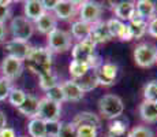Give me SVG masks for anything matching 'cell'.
<instances>
[{"label":"cell","mask_w":157,"mask_h":137,"mask_svg":"<svg viewBox=\"0 0 157 137\" xmlns=\"http://www.w3.org/2000/svg\"><path fill=\"white\" fill-rule=\"evenodd\" d=\"M77 137H97V129L93 126L77 127Z\"/></svg>","instance_id":"8d00e7d4"},{"label":"cell","mask_w":157,"mask_h":137,"mask_svg":"<svg viewBox=\"0 0 157 137\" xmlns=\"http://www.w3.org/2000/svg\"><path fill=\"white\" fill-rule=\"evenodd\" d=\"M144 100L155 103L157 100V80L149 81L144 88Z\"/></svg>","instance_id":"83f0119b"},{"label":"cell","mask_w":157,"mask_h":137,"mask_svg":"<svg viewBox=\"0 0 157 137\" xmlns=\"http://www.w3.org/2000/svg\"><path fill=\"white\" fill-rule=\"evenodd\" d=\"M155 106H156V108H157V100H156V102H155Z\"/></svg>","instance_id":"f6af8a7d"},{"label":"cell","mask_w":157,"mask_h":137,"mask_svg":"<svg viewBox=\"0 0 157 137\" xmlns=\"http://www.w3.org/2000/svg\"><path fill=\"white\" fill-rule=\"evenodd\" d=\"M97 80L98 85L102 87H111L115 84V80L117 77V66L115 63L107 62V63H101L97 69Z\"/></svg>","instance_id":"30bf717a"},{"label":"cell","mask_w":157,"mask_h":137,"mask_svg":"<svg viewBox=\"0 0 157 137\" xmlns=\"http://www.w3.org/2000/svg\"><path fill=\"white\" fill-rule=\"evenodd\" d=\"M89 38L94 42L96 45L97 44H105V42L112 40V36H111L109 30H108L107 22L100 21V22L92 25V30H90Z\"/></svg>","instance_id":"7c38bea8"},{"label":"cell","mask_w":157,"mask_h":137,"mask_svg":"<svg viewBox=\"0 0 157 137\" xmlns=\"http://www.w3.org/2000/svg\"><path fill=\"white\" fill-rule=\"evenodd\" d=\"M109 135H124L127 133V125L123 121L115 119L112 123L109 125V130H108Z\"/></svg>","instance_id":"e575fe53"},{"label":"cell","mask_w":157,"mask_h":137,"mask_svg":"<svg viewBox=\"0 0 157 137\" xmlns=\"http://www.w3.org/2000/svg\"><path fill=\"white\" fill-rule=\"evenodd\" d=\"M147 33H149L152 37L157 38V15L147 22Z\"/></svg>","instance_id":"f35d334b"},{"label":"cell","mask_w":157,"mask_h":137,"mask_svg":"<svg viewBox=\"0 0 157 137\" xmlns=\"http://www.w3.org/2000/svg\"><path fill=\"white\" fill-rule=\"evenodd\" d=\"M0 137H18L17 133L13 127H4L3 130H0Z\"/></svg>","instance_id":"60d3db41"},{"label":"cell","mask_w":157,"mask_h":137,"mask_svg":"<svg viewBox=\"0 0 157 137\" xmlns=\"http://www.w3.org/2000/svg\"><path fill=\"white\" fill-rule=\"evenodd\" d=\"M11 18V2L0 0V23H6Z\"/></svg>","instance_id":"d6a6232c"},{"label":"cell","mask_w":157,"mask_h":137,"mask_svg":"<svg viewBox=\"0 0 157 137\" xmlns=\"http://www.w3.org/2000/svg\"><path fill=\"white\" fill-rule=\"evenodd\" d=\"M128 27H130V32H131L132 40H134V38L140 40V38H142L147 33V22L144 19H141V18L137 15V13H135V15L132 17V19L128 22Z\"/></svg>","instance_id":"44dd1931"},{"label":"cell","mask_w":157,"mask_h":137,"mask_svg":"<svg viewBox=\"0 0 157 137\" xmlns=\"http://www.w3.org/2000/svg\"><path fill=\"white\" fill-rule=\"evenodd\" d=\"M26 60L28 69L38 77L52 70V52L47 47H32Z\"/></svg>","instance_id":"6da1fadb"},{"label":"cell","mask_w":157,"mask_h":137,"mask_svg":"<svg viewBox=\"0 0 157 137\" xmlns=\"http://www.w3.org/2000/svg\"><path fill=\"white\" fill-rule=\"evenodd\" d=\"M38 97H36L34 95H28L25 99V102L19 106L17 110L21 112L22 115L28 118H36L38 114Z\"/></svg>","instance_id":"ffe728a7"},{"label":"cell","mask_w":157,"mask_h":137,"mask_svg":"<svg viewBox=\"0 0 157 137\" xmlns=\"http://www.w3.org/2000/svg\"><path fill=\"white\" fill-rule=\"evenodd\" d=\"M29 137H45V121L36 117L32 118L28 123Z\"/></svg>","instance_id":"cb8c5ba5"},{"label":"cell","mask_w":157,"mask_h":137,"mask_svg":"<svg viewBox=\"0 0 157 137\" xmlns=\"http://www.w3.org/2000/svg\"><path fill=\"white\" fill-rule=\"evenodd\" d=\"M13 88V81L7 80L4 77H0V102H4L8 99V95H10Z\"/></svg>","instance_id":"4dcf8cb0"},{"label":"cell","mask_w":157,"mask_h":137,"mask_svg":"<svg viewBox=\"0 0 157 137\" xmlns=\"http://www.w3.org/2000/svg\"><path fill=\"white\" fill-rule=\"evenodd\" d=\"M18 137H29V136H18Z\"/></svg>","instance_id":"bcb514c9"},{"label":"cell","mask_w":157,"mask_h":137,"mask_svg":"<svg viewBox=\"0 0 157 137\" xmlns=\"http://www.w3.org/2000/svg\"><path fill=\"white\" fill-rule=\"evenodd\" d=\"M140 115L144 122L156 123L157 122V108H156L155 103L144 100L140 104Z\"/></svg>","instance_id":"7402d4cb"},{"label":"cell","mask_w":157,"mask_h":137,"mask_svg":"<svg viewBox=\"0 0 157 137\" xmlns=\"http://www.w3.org/2000/svg\"><path fill=\"white\" fill-rule=\"evenodd\" d=\"M47 44L51 52H66L71 48L72 37L68 32L57 27L47 36Z\"/></svg>","instance_id":"5b68a950"},{"label":"cell","mask_w":157,"mask_h":137,"mask_svg":"<svg viewBox=\"0 0 157 137\" xmlns=\"http://www.w3.org/2000/svg\"><path fill=\"white\" fill-rule=\"evenodd\" d=\"M63 91V95H64V102H72V103H77L81 102L83 99V95L85 93L81 91V88L77 85V82L74 80H67L64 82L60 84Z\"/></svg>","instance_id":"5bb4252c"},{"label":"cell","mask_w":157,"mask_h":137,"mask_svg":"<svg viewBox=\"0 0 157 137\" xmlns=\"http://www.w3.org/2000/svg\"><path fill=\"white\" fill-rule=\"evenodd\" d=\"M117 38L122 40V41H131L132 40V36H131V32H130L128 23H124V25H123V29H122V32H120V34H119Z\"/></svg>","instance_id":"74e56055"},{"label":"cell","mask_w":157,"mask_h":137,"mask_svg":"<svg viewBox=\"0 0 157 137\" xmlns=\"http://www.w3.org/2000/svg\"><path fill=\"white\" fill-rule=\"evenodd\" d=\"M10 33L13 36L14 40L19 41H26L32 38L33 33H34V23L30 22L28 18H25L23 15H17L11 19L10 22Z\"/></svg>","instance_id":"3957f363"},{"label":"cell","mask_w":157,"mask_h":137,"mask_svg":"<svg viewBox=\"0 0 157 137\" xmlns=\"http://www.w3.org/2000/svg\"><path fill=\"white\" fill-rule=\"evenodd\" d=\"M90 70L87 63H82V62H77V60H71L70 66H68V71H70L72 80H78L82 75H85L87 71Z\"/></svg>","instance_id":"484cf974"},{"label":"cell","mask_w":157,"mask_h":137,"mask_svg":"<svg viewBox=\"0 0 157 137\" xmlns=\"http://www.w3.org/2000/svg\"><path fill=\"white\" fill-rule=\"evenodd\" d=\"M98 110L100 114L107 119H117L124 111V104L117 95L107 93L98 100Z\"/></svg>","instance_id":"7a4b0ae2"},{"label":"cell","mask_w":157,"mask_h":137,"mask_svg":"<svg viewBox=\"0 0 157 137\" xmlns=\"http://www.w3.org/2000/svg\"><path fill=\"white\" fill-rule=\"evenodd\" d=\"M72 125L75 127H79V126H93L97 129L98 126L101 125L100 117L94 112H90V111H82V112H78L77 115L74 117L72 119Z\"/></svg>","instance_id":"e0dca14e"},{"label":"cell","mask_w":157,"mask_h":137,"mask_svg":"<svg viewBox=\"0 0 157 137\" xmlns=\"http://www.w3.org/2000/svg\"><path fill=\"white\" fill-rule=\"evenodd\" d=\"M123 25H124V22H122V21L116 19V18H112V19L107 21V26H108V30H109L111 36H112V38H117L120 34V32H122L123 29Z\"/></svg>","instance_id":"f546056e"},{"label":"cell","mask_w":157,"mask_h":137,"mask_svg":"<svg viewBox=\"0 0 157 137\" xmlns=\"http://www.w3.org/2000/svg\"><path fill=\"white\" fill-rule=\"evenodd\" d=\"M134 60L142 69L152 67L157 63V45L152 42H141L134 50Z\"/></svg>","instance_id":"277c9868"},{"label":"cell","mask_w":157,"mask_h":137,"mask_svg":"<svg viewBox=\"0 0 157 137\" xmlns=\"http://www.w3.org/2000/svg\"><path fill=\"white\" fill-rule=\"evenodd\" d=\"M23 11H25L23 17L28 18L30 22H36L45 13L43 3L40 0H28V2H25L23 3Z\"/></svg>","instance_id":"ac0fdd59"},{"label":"cell","mask_w":157,"mask_h":137,"mask_svg":"<svg viewBox=\"0 0 157 137\" xmlns=\"http://www.w3.org/2000/svg\"><path fill=\"white\" fill-rule=\"evenodd\" d=\"M60 121H52V122H45V137H57L59 133Z\"/></svg>","instance_id":"d590c367"},{"label":"cell","mask_w":157,"mask_h":137,"mask_svg":"<svg viewBox=\"0 0 157 137\" xmlns=\"http://www.w3.org/2000/svg\"><path fill=\"white\" fill-rule=\"evenodd\" d=\"M30 48H32V45L29 42L14 40V38L4 42V52L7 54L6 56L15 58V59H19L22 62L26 60V58L30 52Z\"/></svg>","instance_id":"9c48e42d"},{"label":"cell","mask_w":157,"mask_h":137,"mask_svg":"<svg viewBox=\"0 0 157 137\" xmlns=\"http://www.w3.org/2000/svg\"><path fill=\"white\" fill-rule=\"evenodd\" d=\"M23 69H25V62L19 59H15L11 56H6L0 63V71L2 77L7 78L10 81H15L22 75Z\"/></svg>","instance_id":"ba28073f"},{"label":"cell","mask_w":157,"mask_h":137,"mask_svg":"<svg viewBox=\"0 0 157 137\" xmlns=\"http://www.w3.org/2000/svg\"><path fill=\"white\" fill-rule=\"evenodd\" d=\"M7 37V27L4 23H0V42H4Z\"/></svg>","instance_id":"b9f144b4"},{"label":"cell","mask_w":157,"mask_h":137,"mask_svg":"<svg viewBox=\"0 0 157 137\" xmlns=\"http://www.w3.org/2000/svg\"><path fill=\"white\" fill-rule=\"evenodd\" d=\"M90 30H92V25L89 23H85L82 21H75L71 25V37L75 38L78 41H82L89 38L90 36Z\"/></svg>","instance_id":"603a6c76"},{"label":"cell","mask_w":157,"mask_h":137,"mask_svg":"<svg viewBox=\"0 0 157 137\" xmlns=\"http://www.w3.org/2000/svg\"><path fill=\"white\" fill-rule=\"evenodd\" d=\"M135 13L141 19L149 22L150 19H153L156 17L157 6L152 0H138L135 3Z\"/></svg>","instance_id":"2e32d148"},{"label":"cell","mask_w":157,"mask_h":137,"mask_svg":"<svg viewBox=\"0 0 157 137\" xmlns=\"http://www.w3.org/2000/svg\"><path fill=\"white\" fill-rule=\"evenodd\" d=\"M38 84H40V88L43 91H49L51 88L56 87V85H59V81H57V75L55 74V73L51 70V71L45 73V74L40 75L38 77Z\"/></svg>","instance_id":"d4e9b609"},{"label":"cell","mask_w":157,"mask_h":137,"mask_svg":"<svg viewBox=\"0 0 157 137\" xmlns=\"http://www.w3.org/2000/svg\"><path fill=\"white\" fill-rule=\"evenodd\" d=\"M113 13L116 19L122 22H130L135 15V3L134 2H119L113 6Z\"/></svg>","instance_id":"9a60e30c"},{"label":"cell","mask_w":157,"mask_h":137,"mask_svg":"<svg viewBox=\"0 0 157 137\" xmlns=\"http://www.w3.org/2000/svg\"><path fill=\"white\" fill-rule=\"evenodd\" d=\"M4 127H7V117H6V114L0 110V130H3Z\"/></svg>","instance_id":"7bdbcfd3"},{"label":"cell","mask_w":157,"mask_h":137,"mask_svg":"<svg viewBox=\"0 0 157 137\" xmlns=\"http://www.w3.org/2000/svg\"><path fill=\"white\" fill-rule=\"evenodd\" d=\"M26 96H28V93H26L23 89H21V88H13L7 100L11 103V106H14V107L18 108L23 102H25Z\"/></svg>","instance_id":"4316f807"},{"label":"cell","mask_w":157,"mask_h":137,"mask_svg":"<svg viewBox=\"0 0 157 137\" xmlns=\"http://www.w3.org/2000/svg\"><path fill=\"white\" fill-rule=\"evenodd\" d=\"M45 97H47L48 100H51V102H55L57 104H62L63 102H64V95H63V91H62V87L59 85H56V87L51 88L49 91H47L45 92Z\"/></svg>","instance_id":"f1b7e54d"},{"label":"cell","mask_w":157,"mask_h":137,"mask_svg":"<svg viewBox=\"0 0 157 137\" xmlns=\"http://www.w3.org/2000/svg\"><path fill=\"white\" fill-rule=\"evenodd\" d=\"M57 137H77V127L72 122H62Z\"/></svg>","instance_id":"1f68e13d"},{"label":"cell","mask_w":157,"mask_h":137,"mask_svg":"<svg viewBox=\"0 0 157 137\" xmlns=\"http://www.w3.org/2000/svg\"><path fill=\"white\" fill-rule=\"evenodd\" d=\"M107 137H128V132L124 133V135H109V133H108Z\"/></svg>","instance_id":"ee69618b"},{"label":"cell","mask_w":157,"mask_h":137,"mask_svg":"<svg viewBox=\"0 0 157 137\" xmlns=\"http://www.w3.org/2000/svg\"><path fill=\"white\" fill-rule=\"evenodd\" d=\"M60 115H62V104L51 102L47 97H41L38 100V118L45 122H52V121H59Z\"/></svg>","instance_id":"52a82bcc"},{"label":"cell","mask_w":157,"mask_h":137,"mask_svg":"<svg viewBox=\"0 0 157 137\" xmlns=\"http://www.w3.org/2000/svg\"><path fill=\"white\" fill-rule=\"evenodd\" d=\"M34 29L41 34H47V36L55 29H57V19L53 15V13H44L34 22Z\"/></svg>","instance_id":"4fadbf2b"},{"label":"cell","mask_w":157,"mask_h":137,"mask_svg":"<svg viewBox=\"0 0 157 137\" xmlns=\"http://www.w3.org/2000/svg\"><path fill=\"white\" fill-rule=\"evenodd\" d=\"M102 15V6L97 2H82L79 6V21L89 25H94V23L100 22Z\"/></svg>","instance_id":"8992f818"},{"label":"cell","mask_w":157,"mask_h":137,"mask_svg":"<svg viewBox=\"0 0 157 137\" xmlns=\"http://www.w3.org/2000/svg\"><path fill=\"white\" fill-rule=\"evenodd\" d=\"M82 2H70V0H59L57 6L53 10V15L56 17V19H63L67 21L75 17L78 11V7L81 6Z\"/></svg>","instance_id":"8fae6325"},{"label":"cell","mask_w":157,"mask_h":137,"mask_svg":"<svg viewBox=\"0 0 157 137\" xmlns=\"http://www.w3.org/2000/svg\"><path fill=\"white\" fill-rule=\"evenodd\" d=\"M128 137H155V135L147 126H135L128 132Z\"/></svg>","instance_id":"836d02e7"},{"label":"cell","mask_w":157,"mask_h":137,"mask_svg":"<svg viewBox=\"0 0 157 137\" xmlns=\"http://www.w3.org/2000/svg\"><path fill=\"white\" fill-rule=\"evenodd\" d=\"M57 2H59V0H43L41 3H43L45 13H53L55 7L57 6Z\"/></svg>","instance_id":"ab89813d"},{"label":"cell","mask_w":157,"mask_h":137,"mask_svg":"<svg viewBox=\"0 0 157 137\" xmlns=\"http://www.w3.org/2000/svg\"><path fill=\"white\" fill-rule=\"evenodd\" d=\"M77 82V85L81 88L83 93L85 92H90V91L96 89L98 87V80H97V71L96 69H90L85 75H82L78 80H74Z\"/></svg>","instance_id":"d6986e66"}]
</instances>
